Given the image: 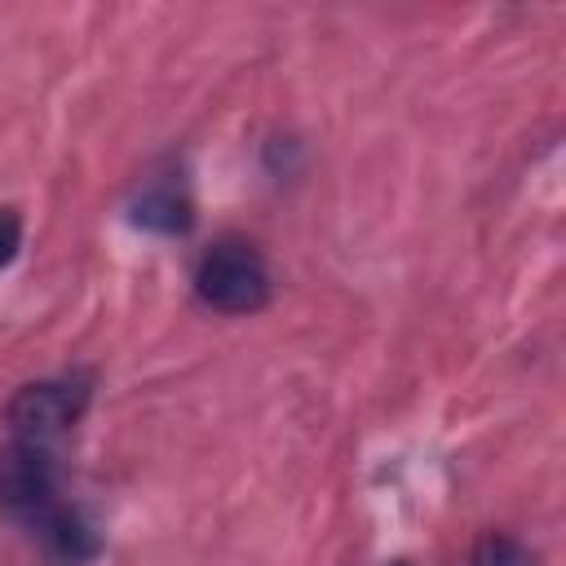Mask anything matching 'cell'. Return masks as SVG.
<instances>
[{
  "instance_id": "1",
  "label": "cell",
  "mask_w": 566,
  "mask_h": 566,
  "mask_svg": "<svg viewBox=\"0 0 566 566\" xmlns=\"http://www.w3.org/2000/svg\"><path fill=\"white\" fill-rule=\"evenodd\" d=\"M195 292L221 314H252L270 301V270L261 252L243 239L212 243L195 265Z\"/></svg>"
},
{
  "instance_id": "2",
  "label": "cell",
  "mask_w": 566,
  "mask_h": 566,
  "mask_svg": "<svg viewBox=\"0 0 566 566\" xmlns=\"http://www.w3.org/2000/svg\"><path fill=\"white\" fill-rule=\"evenodd\" d=\"M57 469L44 442L13 438L0 447V509L27 526L57 509Z\"/></svg>"
},
{
  "instance_id": "3",
  "label": "cell",
  "mask_w": 566,
  "mask_h": 566,
  "mask_svg": "<svg viewBox=\"0 0 566 566\" xmlns=\"http://www.w3.org/2000/svg\"><path fill=\"white\" fill-rule=\"evenodd\" d=\"M84 402H88V389L80 380H40V385H22L9 398L4 416H9L18 438L44 442V438L62 433L66 424H75Z\"/></svg>"
},
{
  "instance_id": "4",
  "label": "cell",
  "mask_w": 566,
  "mask_h": 566,
  "mask_svg": "<svg viewBox=\"0 0 566 566\" xmlns=\"http://www.w3.org/2000/svg\"><path fill=\"white\" fill-rule=\"evenodd\" d=\"M35 531H40V539H44V548L57 557V562H66V566H80V562H88L93 553H97V535L88 531V522L80 517V513H71V509H53V513H44L40 522H35Z\"/></svg>"
},
{
  "instance_id": "5",
  "label": "cell",
  "mask_w": 566,
  "mask_h": 566,
  "mask_svg": "<svg viewBox=\"0 0 566 566\" xmlns=\"http://www.w3.org/2000/svg\"><path fill=\"white\" fill-rule=\"evenodd\" d=\"M137 221L150 226V230H164V234H177L190 226V203L177 195V190H146L137 199Z\"/></svg>"
},
{
  "instance_id": "6",
  "label": "cell",
  "mask_w": 566,
  "mask_h": 566,
  "mask_svg": "<svg viewBox=\"0 0 566 566\" xmlns=\"http://www.w3.org/2000/svg\"><path fill=\"white\" fill-rule=\"evenodd\" d=\"M473 566H531V557L509 535H482L473 548Z\"/></svg>"
},
{
  "instance_id": "7",
  "label": "cell",
  "mask_w": 566,
  "mask_h": 566,
  "mask_svg": "<svg viewBox=\"0 0 566 566\" xmlns=\"http://www.w3.org/2000/svg\"><path fill=\"white\" fill-rule=\"evenodd\" d=\"M18 243H22V221L9 208H0V270L18 256Z\"/></svg>"
}]
</instances>
